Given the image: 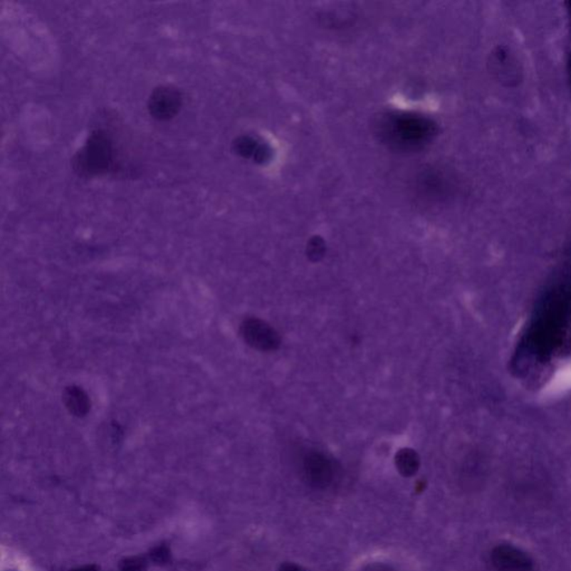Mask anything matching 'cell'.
I'll return each instance as SVG.
<instances>
[{
	"label": "cell",
	"instance_id": "7",
	"mask_svg": "<svg viewBox=\"0 0 571 571\" xmlns=\"http://www.w3.org/2000/svg\"><path fill=\"white\" fill-rule=\"evenodd\" d=\"M63 402L65 407L74 417H85L90 409V401L85 391L78 386H70L63 393Z\"/></svg>",
	"mask_w": 571,
	"mask_h": 571
},
{
	"label": "cell",
	"instance_id": "10",
	"mask_svg": "<svg viewBox=\"0 0 571 571\" xmlns=\"http://www.w3.org/2000/svg\"><path fill=\"white\" fill-rule=\"evenodd\" d=\"M363 571H397L393 567L383 562H372L364 568Z\"/></svg>",
	"mask_w": 571,
	"mask_h": 571
},
{
	"label": "cell",
	"instance_id": "9",
	"mask_svg": "<svg viewBox=\"0 0 571 571\" xmlns=\"http://www.w3.org/2000/svg\"><path fill=\"white\" fill-rule=\"evenodd\" d=\"M145 568V564L140 559H133L132 561H127V565L124 566L122 571H143ZM72 571H100L94 567H85V568L76 569Z\"/></svg>",
	"mask_w": 571,
	"mask_h": 571
},
{
	"label": "cell",
	"instance_id": "4",
	"mask_svg": "<svg viewBox=\"0 0 571 571\" xmlns=\"http://www.w3.org/2000/svg\"><path fill=\"white\" fill-rule=\"evenodd\" d=\"M241 335L251 347L259 350H273L278 347L279 336L273 327L257 318L246 319L241 324Z\"/></svg>",
	"mask_w": 571,
	"mask_h": 571
},
{
	"label": "cell",
	"instance_id": "6",
	"mask_svg": "<svg viewBox=\"0 0 571 571\" xmlns=\"http://www.w3.org/2000/svg\"><path fill=\"white\" fill-rule=\"evenodd\" d=\"M389 134L399 137L402 145H419L429 137V124L422 120L397 119L392 123Z\"/></svg>",
	"mask_w": 571,
	"mask_h": 571
},
{
	"label": "cell",
	"instance_id": "5",
	"mask_svg": "<svg viewBox=\"0 0 571 571\" xmlns=\"http://www.w3.org/2000/svg\"><path fill=\"white\" fill-rule=\"evenodd\" d=\"M304 473L310 486L316 489H326L334 480V466L323 453H309L304 461Z\"/></svg>",
	"mask_w": 571,
	"mask_h": 571
},
{
	"label": "cell",
	"instance_id": "1",
	"mask_svg": "<svg viewBox=\"0 0 571 571\" xmlns=\"http://www.w3.org/2000/svg\"><path fill=\"white\" fill-rule=\"evenodd\" d=\"M115 164V147L111 135L96 130L73 159L76 172L83 177H96L110 172Z\"/></svg>",
	"mask_w": 571,
	"mask_h": 571
},
{
	"label": "cell",
	"instance_id": "3",
	"mask_svg": "<svg viewBox=\"0 0 571 571\" xmlns=\"http://www.w3.org/2000/svg\"><path fill=\"white\" fill-rule=\"evenodd\" d=\"M490 560L496 571H533L535 564L527 552L515 545L502 543L492 549Z\"/></svg>",
	"mask_w": 571,
	"mask_h": 571
},
{
	"label": "cell",
	"instance_id": "11",
	"mask_svg": "<svg viewBox=\"0 0 571 571\" xmlns=\"http://www.w3.org/2000/svg\"><path fill=\"white\" fill-rule=\"evenodd\" d=\"M278 571H307L304 568H301L298 565L291 564V562H286L279 567Z\"/></svg>",
	"mask_w": 571,
	"mask_h": 571
},
{
	"label": "cell",
	"instance_id": "8",
	"mask_svg": "<svg viewBox=\"0 0 571 571\" xmlns=\"http://www.w3.org/2000/svg\"><path fill=\"white\" fill-rule=\"evenodd\" d=\"M419 463L421 462H419V454L411 449H403L395 456V466H397V471L405 478H411L417 474V472L419 471Z\"/></svg>",
	"mask_w": 571,
	"mask_h": 571
},
{
	"label": "cell",
	"instance_id": "2",
	"mask_svg": "<svg viewBox=\"0 0 571 571\" xmlns=\"http://www.w3.org/2000/svg\"><path fill=\"white\" fill-rule=\"evenodd\" d=\"M183 104V96L178 88L162 85L154 88L147 100L150 115L157 121H169L178 115Z\"/></svg>",
	"mask_w": 571,
	"mask_h": 571
}]
</instances>
